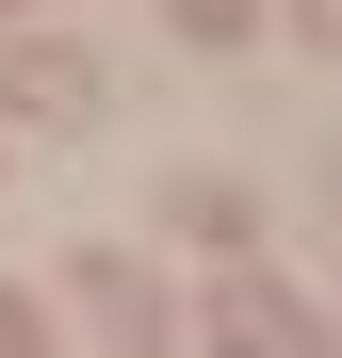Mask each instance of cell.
I'll use <instances>...</instances> for the list:
<instances>
[{"label": "cell", "mask_w": 342, "mask_h": 358, "mask_svg": "<svg viewBox=\"0 0 342 358\" xmlns=\"http://www.w3.org/2000/svg\"><path fill=\"white\" fill-rule=\"evenodd\" d=\"M163 17H180V33H212V49H228V33L261 17V0H163Z\"/></svg>", "instance_id": "5b68a950"}, {"label": "cell", "mask_w": 342, "mask_h": 358, "mask_svg": "<svg viewBox=\"0 0 342 358\" xmlns=\"http://www.w3.org/2000/svg\"><path fill=\"white\" fill-rule=\"evenodd\" d=\"M0 358H33V293H0Z\"/></svg>", "instance_id": "8992f818"}, {"label": "cell", "mask_w": 342, "mask_h": 358, "mask_svg": "<svg viewBox=\"0 0 342 358\" xmlns=\"http://www.w3.org/2000/svg\"><path fill=\"white\" fill-rule=\"evenodd\" d=\"M163 228L180 245H245V179H163Z\"/></svg>", "instance_id": "3957f363"}, {"label": "cell", "mask_w": 342, "mask_h": 358, "mask_svg": "<svg viewBox=\"0 0 342 358\" xmlns=\"http://www.w3.org/2000/svg\"><path fill=\"white\" fill-rule=\"evenodd\" d=\"M294 33H310V49H342V0H294Z\"/></svg>", "instance_id": "52a82bcc"}, {"label": "cell", "mask_w": 342, "mask_h": 358, "mask_svg": "<svg viewBox=\"0 0 342 358\" xmlns=\"http://www.w3.org/2000/svg\"><path fill=\"white\" fill-rule=\"evenodd\" d=\"M294 342H310V310H294L277 277H228V293H212V358H294Z\"/></svg>", "instance_id": "7a4b0ae2"}, {"label": "cell", "mask_w": 342, "mask_h": 358, "mask_svg": "<svg viewBox=\"0 0 342 358\" xmlns=\"http://www.w3.org/2000/svg\"><path fill=\"white\" fill-rule=\"evenodd\" d=\"M66 293H82V310H98V326H147V277H131V261H82Z\"/></svg>", "instance_id": "277c9868"}, {"label": "cell", "mask_w": 342, "mask_h": 358, "mask_svg": "<svg viewBox=\"0 0 342 358\" xmlns=\"http://www.w3.org/2000/svg\"><path fill=\"white\" fill-rule=\"evenodd\" d=\"M0 114H33V131H66V114H98V66H82V49H0Z\"/></svg>", "instance_id": "6da1fadb"}]
</instances>
